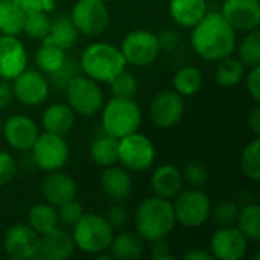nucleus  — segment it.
Masks as SVG:
<instances>
[{"label":"nucleus","instance_id":"36","mask_svg":"<svg viewBox=\"0 0 260 260\" xmlns=\"http://www.w3.org/2000/svg\"><path fill=\"white\" fill-rule=\"evenodd\" d=\"M50 23H52V20L49 18L47 12H41V11L26 12L23 34H26L32 40L43 41L50 30Z\"/></svg>","mask_w":260,"mask_h":260},{"label":"nucleus","instance_id":"35","mask_svg":"<svg viewBox=\"0 0 260 260\" xmlns=\"http://www.w3.org/2000/svg\"><path fill=\"white\" fill-rule=\"evenodd\" d=\"M241 169L244 175L251 181L260 180V139L256 136L254 140H251L241 154Z\"/></svg>","mask_w":260,"mask_h":260},{"label":"nucleus","instance_id":"38","mask_svg":"<svg viewBox=\"0 0 260 260\" xmlns=\"http://www.w3.org/2000/svg\"><path fill=\"white\" fill-rule=\"evenodd\" d=\"M78 66H79L78 62H75L73 59L67 58L66 62H64L56 72H53L52 75H49V78H50V79H47L49 84L53 85L56 90L64 91L66 87L69 85V82H70L76 75H79V67H78Z\"/></svg>","mask_w":260,"mask_h":260},{"label":"nucleus","instance_id":"42","mask_svg":"<svg viewBox=\"0 0 260 260\" xmlns=\"http://www.w3.org/2000/svg\"><path fill=\"white\" fill-rule=\"evenodd\" d=\"M17 169L15 158L6 151H0V187L6 186L15 178Z\"/></svg>","mask_w":260,"mask_h":260},{"label":"nucleus","instance_id":"44","mask_svg":"<svg viewBox=\"0 0 260 260\" xmlns=\"http://www.w3.org/2000/svg\"><path fill=\"white\" fill-rule=\"evenodd\" d=\"M157 40L161 52H174L181 44V35L177 29H163L157 34Z\"/></svg>","mask_w":260,"mask_h":260},{"label":"nucleus","instance_id":"46","mask_svg":"<svg viewBox=\"0 0 260 260\" xmlns=\"http://www.w3.org/2000/svg\"><path fill=\"white\" fill-rule=\"evenodd\" d=\"M26 12H50L55 9V0H17Z\"/></svg>","mask_w":260,"mask_h":260},{"label":"nucleus","instance_id":"34","mask_svg":"<svg viewBox=\"0 0 260 260\" xmlns=\"http://www.w3.org/2000/svg\"><path fill=\"white\" fill-rule=\"evenodd\" d=\"M247 35L238 46V55L245 67L260 66V32L259 29L245 32Z\"/></svg>","mask_w":260,"mask_h":260},{"label":"nucleus","instance_id":"25","mask_svg":"<svg viewBox=\"0 0 260 260\" xmlns=\"http://www.w3.org/2000/svg\"><path fill=\"white\" fill-rule=\"evenodd\" d=\"M110 256L117 260H136L143 256L145 239L137 232H120L110 242Z\"/></svg>","mask_w":260,"mask_h":260},{"label":"nucleus","instance_id":"29","mask_svg":"<svg viewBox=\"0 0 260 260\" xmlns=\"http://www.w3.org/2000/svg\"><path fill=\"white\" fill-rule=\"evenodd\" d=\"M67 59V53L64 49L43 40L41 44L35 50V64L41 73L52 75L56 72Z\"/></svg>","mask_w":260,"mask_h":260},{"label":"nucleus","instance_id":"49","mask_svg":"<svg viewBox=\"0 0 260 260\" xmlns=\"http://www.w3.org/2000/svg\"><path fill=\"white\" fill-rule=\"evenodd\" d=\"M183 259L186 260H212L213 256L210 251H206L203 248H192L187 253L183 254Z\"/></svg>","mask_w":260,"mask_h":260},{"label":"nucleus","instance_id":"13","mask_svg":"<svg viewBox=\"0 0 260 260\" xmlns=\"http://www.w3.org/2000/svg\"><path fill=\"white\" fill-rule=\"evenodd\" d=\"M12 91L14 99H17L20 104L37 107L49 98L50 84L41 72L26 67L12 79Z\"/></svg>","mask_w":260,"mask_h":260},{"label":"nucleus","instance_id":"3","mask_svg":"<svg viewBox=\"0 0 260 260\" xmlns=\"http://www.w3.org/2000/svg\"><path fill=\"white\" fill-rule=\"evenodd\" d=\"M79 69L93 81L108 84L117 73L126 69V61L119 47L105 41H96L88 44L81 53Z\"/></svg>","mask_w":260,"mask_h":260},{"label":"nucleus","instance_id":"18","mask_svg":"<svg viewBox=\"0 0 260 260\" xmlns=\"http://www.w3.org/2000/svg\"><path fill=\"white\" fill-rule=\"evenodd\" d=\"M6 143L15 151H30L40 136L38 125L24 114L11 116L2 126Z\"/></svg>","mask_w":260,"mask_h":260},{"label":"nucleus","instance_id":"4","mask_svg":"<svg viewBox=\"0 0 260 260\" xmlns=\"http://www.w3.org/2000/svg\"><path fill=\"white\" fill-rule=\"evenodd\" d=\"M104 133L120 139L139 129L142 123V110L134 98H114L102 107Z\"/></svg>","mask_w":260,"mask_h":260},{"label":"nucleus","instance_id":"21","mask_svg":"<svg viewBox=\"0 0 260 260\" xmlns=\"http://www.w3.org/2000/svg\"><path fill=\"white\" fill-rule=\"evenodd\" d=\"M75 242L69 232L64 229H53L41 235L38 257L44 260H66L75 251Z\"/></svg>","mask_w":260,"mask_h":260},{"label":"nucleus","instance_id":"33","mask_svg":"<svg viewBox=\"0 0 260 260\" xmlns=\"http://www.w3.org/2000/svg\"><path fill=\"white\" fill-rule=\"evenodd\" d=\"M238 229L250 242L260 241V206L253 203L239 209V215L236 219Z\"/></svg>","mask_w":260,"mask_h":260},{"label":"nucleus","instance_id":"32","mask_svg":"<svg viewBox=\"0 0 260 260\" xmlns=\"http://www.w3.org/2000/svg\"><path fill=\"white\" fill-rule=\"evenodd\" d=\"M245 78V66L239 58L227 56L218 61L215 79L221 87H235Z\"/></svg>","mask_w":260,"mask_h":260},{"label":"nucleus","instance_id":"26","mask_svg":"<svg viewBox=\"0 0 260 260\" xmlns=\"http://www.w3.org/2000/svg\"><path fill=\"white\" fill-rule=\"evenodd\" d=\"M78 29L75 27L70 15H58L56 18L52 20L50 23V30L47 34V37L44 38L46 41L64 49L66 52L75 46L76 40H78Z\"/></svg>","mask_w":260,"mask_h":260},{"label":"nucleus","instance_id":"7","mask_svg":"<svg viewBox=\"0 0 260 260\" xmlns=\"http://www.w3.org/2000/svg\"><path fill=\"white\" fill-rule=\"evenodd\" d=\"M174 213L177 224L186 229H198L207 222L212 212V203L207 193L201 189H187L181 190L174 203Z\"/></svg>","mask_w":260,"mask_h":260},{"label":"nucleus","instance_id":"28","mask_svg":"<svg viewBox=\"0 0 260 260\" xmlns=\"http://www.w3.org/2000/svg\"><path fill=\"white\" fill-rule=\"evenodd\" d=\"M90 157L101 168L116 165L119 158V139L107 133L98 136L90 145Z\"/></svg>","mask_w":260,"mask_h":260},{"label":"nucleus","instance_id":"40","mask_svg":"<svg viewBox=\"0 0 260 260\" xmlns=\"http://www.w3.org/2000/svg\"><path fill=\"white\" fill-rule=\"evenodd\" d=\"M210 215L213 216L215 222L222 227V225H235L236 224V219H238V215H239V207L236 203L230 201V200H225V201H221L215 206V209L210 212Z\"/></svg>","mask_w":260,"mask_h":260},{"label":"nucleus","instance_id":"6","mask_svg":"<svg viewBox=\"0 0 260 260\" xmlns=\"http://www.w3.org/2000/svg\"><path fill=\"white\" fill-rule=\"evenodd\" d=\"M67 105L82 117L96 116L104 107V93L99 82L85 75H76L66 87Z\"/></svg>","mask_w":260,"mask_h":260},{"label":"nucleus","instance_id":"8","mask_svg":"<svg viewBox=\"0 0 260 260\" xmlns=\"http://www.w3.org/2000/svg\"><path fill=\"white\" fill-rule=\"evenodd\" d=\"M117 161L128 171H146L155 161V146L148 136L134 131L119 139Z\"/></svg>","mask_w":260,"mask_h":260},{"label":"nucleus","instance_id":"31","mask_svg":"<svg viewBox=\"0 0 260 260\" xmlns=\"http://www.w3.org/2000/svg\"><path fill=\"white\" fill-rule=\"evenodd\" d=\"M27 224L30 229H34L40 236L44 233H49L50 230L56 229L58 224V215L56 207L49 203H40L35 204L27 215Z\"/></svg>","mask_w":260,"mask_h":260},{"label":"nucleus","instance_id":"45","mask_svg":"<svg viewBox=\"0 0 260 260\" xmlns=\"http://www.w3.org/2000/svg\"><path fill=\"white\" fill-rule=\"evenodd\" d=\"M247 88L250 96L254 102L260 101V66L250 67L248 76H247Z\"/></svg>","mask_w":260,"mask_h":260},{"label":"nucleus","instance_id":"10","mask_svg":"<svg viewBox=\"0 0 260 260\" xmlns=\"http://www.w3.org/2000/svg\"><path fill=\"white\" fill-rule=\"evenodd\" d=\"M119 49L126 64H131L136 67L151 66L161 53L157 34L146 30V29L131 30L122 40V44Z\"/></svg>","mask_w":260,"mask_h":260},{"label":"nucleus","instance_id":"12","mask_svg":"<svg viewBox=\"0 0 260 260\" xmlns=\"http://www.w3.org/2000/svg\"><path fill=\"white\" fill-rule=\"evenodd\" d=\"M41 236L29 224H14L3 236V248L8 257L29 260L38 257Z\"/></svg>","mask_w":260,"mask_h":260},{"label":"nucleus","instance_id":"52","mask_svg":"<svg viewBox=\"0 0 260 260\" xmlns=\"http://www.w3.org/2000/svg\"><path fill=\"white\" fill-rule=\"evenodd\" d=\"M102 2H105V3H107V2H111V0H102Z\"/></svg>","mask_w":260,"mask_h":260},{"label":"nucleus","instance_id":"20","mask_svg":"<svg viewBox=\"0 0 260 260\" xmlns=\"http://www.w3.org/2000/svg\"><path fill=\"white\" fill-rule=\"evenodd\" d=\"M101 189L104 195L113 203L126 200L133 192V180L129 171L123 166H107L101 174Z\"/></svg>","mask_w":260,"mask_h":260},{"label":"nucleus","instance_id":"27","mask_svg":"<svg viewBox=\"0 0 260 260\" xmlns=\"http://www.w3.org/2000/svg\"><path fill=\"white\" fill-rule=\"evenodd\" d=\"M26 11L17 0H0V34L3 35H20Z\"/></svg>","mask_w":260,"mask_h":260},{"label":"nucleus","instance_id":"5","mask_svg":"<svg viewBox=\"0 0 260 260\" xmlns=\"http://www.w3.org/2000/svg\"><path fill=\"white\" fill-rule=\"evenodd\" d=\"M72 229L75 247L82 253L93 256L107 251L114 236V230L107 222V219L96 213H84Z\"/></svg>","mask_w":260,"mask_h":260},{"label":"nucleus","instance_id":"51","mask_svg":"<svg viewBox=\"0 0 260 260\" xmlns=\"http://www.w3.org/2000/svg\"><path fill=\"white\" fill-rule=\"evenodd\" d=\"M2 126H3V123H2V119H0V134H2Z\"/></svg>","mask_w":260,"mask_h":260},{"label":"nucleus","instance_id":"1","mask_svg":"<svg viewBox=\"0 0 260 260\" xmlns=\"http://www.w3.org/2000/svg\"><path fill=\"white\" fill-rule=\"evenodd\" d=\"M190 44L200 58L218 62L235 53L236 30L221 12H207L192 27Z\"/></svg>","mask_w":260,"mask_h":260},{"label":"nucleus","instance_id":"30","mask_svg":"<svg viewBox=\"0 0 260 260\" xmlns=\"http://www.w3.org/2000/svg\"><path fill=\"white\" fill-rule=\"evenodd\" d=\"M172 85L174 90L183 98L195 96L203 87V73L198 67L184 66L178 69L177 73L174 75Z\"/></svg>","mask_w":260,"mask_h":260},{"label":"nucleus","instance_id":"9","mask_svg":"<svg viewBox=\"0 0 260 260\" xmlns=\"http://www.w3.org/2000/svg\"><path fill=\"white\" fill-rule=\"evenodd\" d=\"M70 18L79 34L93 38L102 35L110 26V12L102 0H76Z\"/></svg>","mask_w":260,"mask_h":260},{"label":"nucleus","instance_id":"47","mask_svg":"<svg viewBox=\"0 0 260 260\" xmlns=\"http://www.w3.org/2000/svg\"><path fill=\"white\" fill-rule=\"evenodd\" d=\"M151 257L155 260H171L174 257L172 253H171V245L166 242V239L152 241Z\"/></svg>","mask_w":260,"mask_h":260},{"label":"nucleus","instance_id":"22","mask_svg":"<svg viewBox=\"0 0 260 260\" xmlns=\"http://www.w3.org/2000/svg\"><path fill=\"white\" fill-rule=\"evenodd\" d=\"M183 175L181 171L171 165V163H163L158 168L154 169L151 175V187L157 197L172 200L175 198L181 190H183Z\"/></svg>","mask_w":260,"mask_h":260},{"label":"nucleus","instance_id":"11","mask_svg":"<svg viewBox=\"0 0 260 260\" xmlns=\"http://www.w3.org/2000/svg\"><path fill=\"white\" fill-rule=\"evenodd\" d=\"M32 160L37 168L44 172L59 171L69 160L70 151L64 136L43 133L37 137L35 143L30 148Z\"/></svg>","mask_w":260,"mask_h":260},{"label":"nucleus","instance_id":"48","mask_svg":"<svg viewBox=\"0 0 260 260\" xmlns=\"http://www.w3.org/2000/svg\"><path fill=\"white\" fill-rule=\"evenodd\" d=\"M12 101H14V91H12L11 81L0 78V110L9 107Z\"/></svg>","mask_w":260,"mask_h":260},{"label":"nucleus","instance_id":"23","mask_svg":"<svg viewBox=\"0 0 260 260\" xmlns=\"http://www.w3.org/2000/svg\"><path fill=\"white\" fill-rule=\"evenodd\" d=\"M75 116V111L67 104L55 102L44 110L41 116V126L46 133L64 136L73 128Z\"/></svg>","mask_w":260,"mask_h":260},{"label":"nucleus","instance_id":"50","mask_svg":"<svg viewBox=\"0 0 260 260\" xmlns=\"http://www.w3.org/2000/svg\"><path fill=\"white\" fill-rule=\"evenodd\" d=\"M248 125H250L251 131H253L256 136H259L260 134V107L259 105H256V107L251 110V113H250V116H248Z\"/></svg>","mask_w":260,"mask_h":260},{"label":"nucleus","instance_id":"2","mask_svg":"<svg viewBox=\"0 0 260 260\" xmlns=\"http://www.w3.org/2000/svg\"><path fill=\"white\" fill-rule=\"evenodd\" d=\"M175 224L172 201L157 195L143 200L134 213L136 232L149 242L166 239V236L175 229Z\"/></svg>","mask_w":260,"mask_h":260},{"label":"nucleus","instance_id":"14","mask_svg":"<svg viewBox=\"0 0 260 260\" xmlns=\"http://www.w3.org/2000/svg\"><path fill=\"white\" fill-rule=\"evenodd\" d=\"M250 241L235 225L219 227L210 239V253L213 259L241 260L248 251Z\"/></svg>","mask_w":260,"mask_h":260},{"label":"nucleus","instance_id":"41","mask_svg":"<svg viewBox=\"0 0 260 260\" xmlns=\"http://www.w3.org/2000/svg\"><path fill=\"white\" fill-rule=\"evenodd\" d=\"M181 175L186 183H189L192 187H197V189L203 187L209 180V171L201 161L187 163L184 169L181 171Z\"/></svg>","mask_w":260,"mask_h":260},{"label":"nucleus","instance_id":"19","mask_svg":"<svg viewBox=\"0 0 260 260\" xmlns=\"http://www.w3.org/2000/svg\"><path fill=\"white\" fill-rule=\"evenodd\" d=\"M41 193L49 204L58 207L76 198L78 184L69 174L61 171H52L47 172V175L41 181Z\"/></svg>","mask_w":260,"mask_h":260},{"label":"nucleus","instance_id":"15","mask_svg":"<svg viewBox=\"0 0 260 260\" xmlns=\"http://www.w3.org/2000/svg\"><path fill=\"white\" fill-rule=\"evenodd\" d=\"M184 114V101L175 90L160 91L149 105V116L155 126L169 129L175 126Z\"/></svg>","mask_w":260,"mask_h":260},{"label":"nucleus","instance_id":"37","mask_svg":"<svg viewBox=\"0 0 260 260\" xmlns=\"http://www.w3.org/2000/svg\"><path fill=\"white\" fill-rule=\"evenodd\" d=\"M108 84L111 87V93L114 98H134L139 88L136 76L126 69L117 73Z\"/></svg>","mask_w":260,"mask_h":260},{"label":"nucleus","instance_id":"43","mask_svg":"<svg viewBox=\"0 0 260 260\" xmlns=\"http://www.w3.org/2000/svg\"><path fill=\"white\" fill-rule=\"evenodd\" d=\"M105 219L111 225L113 230H122L126 225V222H128V210L122 204V201L114 203L113 206H110V209L107 210Z\"/></svg>","mask_w":260,"mask_h":260},{"label":"nucleus","instance_id":"39","mask_svg":"<svg viewBox=\"0 0 260 260\" xmlns=\"http://www.w3.org/2000/svg\"><path fill=\"white\" fill-rule=\"evenodd\" d=\"M84 207L76 201V200H70L61 206L56 207V215H58V224L72 229L84 215Z\"/></svg>","mask_w":260,"mask_h":260},{"label":"nucleus","instance_id":"24","mask_svg":"<svg viewBox=\"0 0 260 260\" xmlns=\"http://www.w3.org/2000/svg\"><path fill=\"white\" fill-rule=\"evenodd\" d=\"M206 14V0H169V15L180 27L192 29Z\"/></svg>","mask_w":260,"mask_h":260},{"label":"nucleus","instance_id":"17","mask_svg":"<svg viewBox=\"0 0 260 260\" xmlns=\"http://www.w3.org/2000/svg\"><path fill=\"white\" fill-rule=\"evenodd\" d=\"M27 50L17 35L0 34V78L12 81L27 67Z\"/></svg>","mask_w":260,"mask_h":260},{"label":"nucleus","instance_id":"16","mask_svg":"<svg viewBox=\"0 0 260 260\" xmlns=\"http://www.w3.org/2000/svg\"><path fill=\"white\" fill-rule=\"evenodd\" d=\"M221 14L236 32H250L259 27L260 2L259 0H225Z\"/></svg>","mask_w":260,"mask_h":260}]
</instances>
